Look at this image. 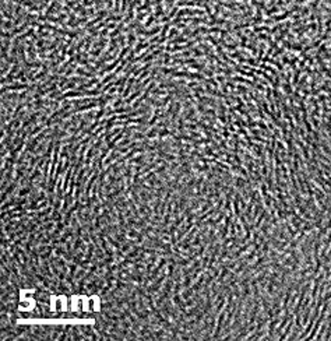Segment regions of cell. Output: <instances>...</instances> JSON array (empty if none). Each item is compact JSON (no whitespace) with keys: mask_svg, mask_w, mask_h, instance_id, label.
Listing matches in <instances>:
<instances>
[{"mask_svg":"<svg viewBox=\"0 0 331 341\" xmlns=\"http://www.w3.org/2000/svg\"><path fill=\"white\" fill-rule=\"evenodd\" d=\"M165 13H166V10H165V8H164V6H157V8H155V11H154V16H155V17H157V18H158V17H159V16L162 17V16H164V14H165Z\"/></svg>","mask_w":331,"mask_h":341,"instance_id":"obj_1","label":"cell"}]
</instances>
